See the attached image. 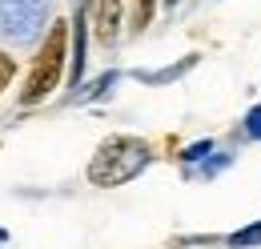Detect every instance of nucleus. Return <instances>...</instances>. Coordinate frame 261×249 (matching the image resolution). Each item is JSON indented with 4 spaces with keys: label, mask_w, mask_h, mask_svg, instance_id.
<instances>
[{
    "label": "nucleus",
    "mask_w": 261,
    "mask_h": 249,
    "mask_svg": "<svg viewBox=\"0 0 261 249\" xmlns=\"http://www.w3.org/2000/svg\"><path fill=\"white\" fill-rule=\"evenodd\" d=\"M12 77H16V57H8V53H0V93L12 85Z\"/></svg>",
    "instance_id": "9d476101"
},
{
    "label": "nucleus",
    "mask_w": 261,
    "mask_h": 249,
    "mask_svg": "<svg viewBox=\"0 0 261 249\" xmlns=\"http://www.w3.org/2000/svg\"><path fill=\"white\" fill-rule=\"evenodd\" d=\"M85 12H89V0L76 8V16H72V72H68V81H72V89L81 85V77H85Z\"/></svg>",
    "instance_id": "39448f33"
},
{
    "label": "nucleus",
    "mask_w": 261,
    "mask_h": 249,
    "mask_svg": "<svg viewBox=\"0 0 261 249\" xmlns=\"http://www.w3.org/2000/svg\"><path fill=\"white\" fill-rule=\"evenodd\" d=\"M113 85H117V72H105L100 81H93V85H89V89L81 93V101H89V96H105L109 89H113Z\"/></svg>",
    "instance_id": "1a4fd4ad"
},
{
    "label": "nucleus",
    "mask_w": 261,
    "mask_h": 249,
    "mask_svg": "<svg viewBox=\"0 0 261 249\" xmlns=\"http://www.w3.org/2000/svg\"><path fill=\"white\" fill-rule=\"evenodd\" d=\"M209 149H213V141H197V145H189V149H185L181 157H185V161H201V157L209 153Z\"/></svg>",
    "instance_id": "f8f14e48"
},
{
    "label": "nucleus",
    "mask_w": 261,
    "mask_h": 249,
    "mask_svg": "<svg viewBox=\"0 0 261 249\" xmlns=\"http://www.w3.org/2000/svg\"><path fill=\"white\" fill-rule=\"evenodd\" d=\"M193 64H197V57H185V61L169 64V68H157V72H137V81H145V85H169V81L185 77V72H189Z\"/></svg>",
    "instance_id": "423d86ee"
},
{
    "label": "nucleus",
    "mask_w": 261,
    "mask_h": 249,
    "mask_svg": "<svg viewBox=\"0 0 261 249\" xmlns=\"http://www.w3.org/2000/svg\"><path fill=\"white\" fill-rule=\"evenodd\" d=\"M165 4H177V0H165Z\"/></svg>",
    "instance_id": "ddd939ff"
},
{
    "label": "nucleus",
    "mask_w": 261,
    "mask_h": 249,
    "mask_svg": "<svg viewBox=\"0 0 261 249\" xmlns=\"http://www.w3.org/2000/svg\"><path fill=\"white\" fill-rule=\"evenodd\" d=\"M48 4L44 0H0V36L12 44H29L44 32Z\"/></svg>",
    "instance_id": "7ed1b4c3"
},
{
    "label": "nucleus",
    "mask_w": 261,
    "mask_h": 249,
    "mask_svg": "<svg viewBox=\"0 0 261 249\" xmlns=\"http://www.w3.org/2000/svg\"><path fill=\"white\" fill-rule=\"evenodd\" d=\"M65 61H68V24L57 20V24L48 29V36H44L40 53L33 57V68H29V81H24L20 101H24V105H36V101L57 93V85H61V77H65Z\"/></svg>",
    "instance_id": "f03ea898"
},
{
    "label": "nucleus",
    "mask_w": 261,
    "mask_h": 249,
    "mask_svg": "<svg viewBox=\"0 0 261 249\" xmlns=\"http://www.w3.org/2000/svg\"><path fill=\"white\" fill-rule=\"evenodd\" d=\"M245 137L261 141V105H253V109L245 113Z\"/></svg>",
    "instance_id": "9b49d317"
},
{
    "label": "nucleus",
    "mask_w": 261,
    "mask_h": 249,
    "mask_svg": "<svg viewBox=\"0 0 261 249\" xmlns=\"http://www.w3.org/2000/svg\"><path fill=\"white\" fill-rule=\"evenodd\" d=\"M225 245H229V249H257V245H261V221L245 225V229H237V233H229Z\"/></svg>",
    "instance_id": "0eeeda50"
},
{
    "label": "nucleus",
    "mask_w": 261,
    "mask_h": 249,
    "mask_svg": "<svg viewBox=\"0 0 261 249\" xmlns=\"http://www.w3.org/2000/svg\"><path fill=\"white\" fill-rule=\"evenodd\" d=\"M121 0H97V40L100 44H113L121 36Z\"/></svg>",
    "instance_id": "20e7f679"
},
{
    "label": "nucleus",
    "mask_w": 261,
    "mask_h": 249,
    "mask_svg": "<svg viewBox=\"0 0 261 249\" xmlns=\"http://www.w3.org/2000/svg\"><path fill=\"white\" fill-rule=\"evenodd\" d=\"M153 4H157V0H137V8H133V29L137 32L153 20Z\"/></svg>",
    "instance_id": "6e6552de"
},
{
    "label": "nucleus",
    "mask_w": 261,
    "mask_h": 249,
    "mask_svg": "<svg viewBox=\"0 0 261 249\" xmlns=\"http://www.w3.org/2000/svg\"><path fill=\"white\" fill-rule=\"evenodd\" d=\"M153 161V149L141 141V137H129V133H117L109 141H100L93 161H89V181L97 189H117L129 185L133 177H141Z\"/></svg>",
    "instance_id": "f257e3e1"
}]
</instances>
